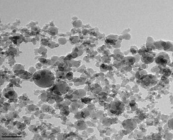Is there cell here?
Instances as JSON below:
<instances>
[{
    "instance_id": "1",
    "label": "cell",
    "mask_w": 173,
    "mask_h": 140,
    "mask_svg": "<svg viewBox=\"0 0 173 140\" xmlns=\"http://www.w3.org/2000/svg\"><path fill=\"white\" fill-rule=\"evenodd\" d=\"M33 79L37 86L46 88L52 86L54 83L55 77L49 70L42 69L37 71L33 74Z\"/></svg>"
},
{
    "instance_id": "2",
    "label": "cell",
    "mask_w": 173,
    "mask_h": 140,
    "mask_svg": "<svg viewBox=\"0 0 173 140\" xmlns=\"http://www.w3.org/2000/svg\"><path fill=\"white\" fill-rule=\"evenodd\" d=\"M156 63L161 66H167L170 62V58L167 53L162 52L156 56L155 59Z\"/></svg>"
},
{
    "instance_id": "3",
    "label": "cell",
    "mask_w": 173,
    "mask_h": 140,
    "mask_svg": "<svg viewBox=\"0 0 173 140\" xmlns=\"http://www.w3.org/2000/svg\"><path fill=\"white\" fill-rule=\"evenodd\" d=\"M124 104L120 101L114 102L111 106V112L114 115H120L124 111Z\"/></svg>"
},
{
    "instance_id": "4",
    "label": "cell",
    "mask_w": 173,
    "mask_h": 140,
    "mask_svg": "<svg viewBox=\"0 0 173 140\" xmlns=\"http://www.w3.org/2000/svg\"><path fill=\"white\" fill-rule=\"evenodd\" d=\"M145 76L146 77V76ZM148 78H147V77H143V79H142V82L144 84H145V85L148 87H151L155 84L156 82L155 81V78L154 77H153L152 75L151 76L148 75Z\"/></svg>"
},
{
    "instance_id": "5",
    "label": "cell",
    "mask_w": 173,
    "mask_h": 140,
    "mask_svg": "<svg viewBox=\"0 0 173 140\" xmlns=\"http://www.w3.org/2000/svg\"><path fill=\"white\" fill-rule=\"evenodd\" d=\"M142 60L145 63H151L153 62V60H154V58L152 55H151L149 54H146L142 57Z\"/></svg>"
},
{
    "instance_id": "6",
    "label": "cell",
    "mask_w": 173,
    "mask_h": 140,
    "mask_svg": "<svg viewBox=\"0 0 173 140\" xmlns=\"http://www.w3.org/2000/svg\"><path fill=\"white\" fill-rule=\"evenodd\" d=\"M137 51H138V49L136 47V46H133L130 48V51H131V53L132 54H136L137 53Z\"/></svg>"
},
{
    "instance_id": "7",
    "label": "cell",
    "mask_w": 173,
    "mask_h": 140,
    "mask_svg": "<svg viewBox=\"0 0 173 140\" xmlns=\"http://www.w3.org/2000/svg\"><path fill=\"white\" fill-rule=\"evenodd\" d=\"M14 94V92L13 91H10L9 92L7 93V97H12L13 96V95Z\"/></svg>"
}]
</instances>
